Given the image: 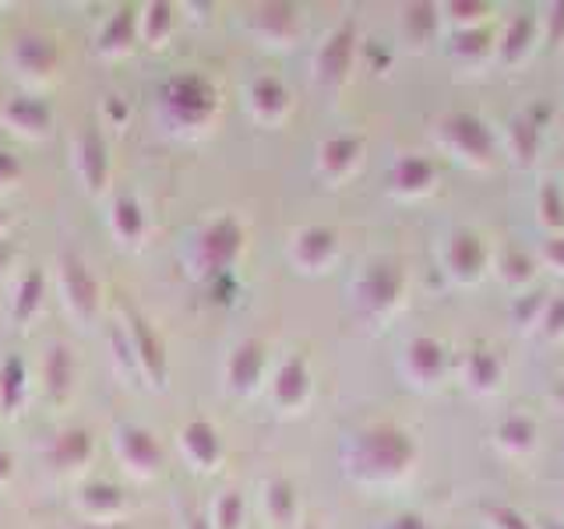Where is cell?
Here are the masks:
<instances>
[{
  "label": "cell",
  "mask_w": 564,
  "mask_h": 529,
  "mask_svg": "<svg viewBox=\"0 0 564 529\" xmlns=\"http://www.w3.org/2000/svg\"><path fill=\"white\" fill-rule=\"evenodd\" d=\"M61 53L50 40L43 35H22V40L14 43V64L25 71V75H35V78H46L53 67H57Z\"/></svg>",
  "instance_id": "cell-4"
},
{
  "label": "cell",
  "mask_w": 564,
  "mask_h": 529,
  "mask_svg": "<svg viewBox=\"0 0 564 529\" xmlns=\"http://www.w3.org/2000/svg\"><path fill=\"white\" fill-rule=\"evenodd\" d=\"M11 226V212L8 208H0V240H4V229Z\"/></svg>",
  "instance_id": "cell-17"
},
{
  "label": "cell",
  "mask_w": 564,
  "mask_h": 529,
  "mask_svg": "<svg viewBox=\"0 0 564 529\" xmlns=\"http://www.w3.org/2000/svg\"><path fill=\"white\" fill-rule=\"evenodd\" d=\"M82 505L93 511V516H110V511L120 508V490L106 481H93L82 487Z\"/></svg>",
  "instance_id": "cell-10"
},
{
  "label": "cell",
  "mask_w": 564,
  "mask_h": 529,
  "mask_svg": "<svg viewBox=\"0 0 564 529\" xmlns=\"http://www.w3.org/2000/svg\"><path fill=\"white\" fill-rule=\"evenodd\" d=\"M61 282H64L67 304L75 307L82 317H93L96 304H99V287H96L93 272H88V264L78 255H64L61 258Z\"/></svg>",
  "instance_id": "cell-1"
},
{
  "label": "cell",
  "mask_w": 564,
  "mask_h": 529,
  "mask_svg": "<svg viewBox=\"0 0 564 529\" xmlns=\"http://www.w3.org/2000/svg\"><path fill=\"white\" fill-rule=\"evenodd\" d=\"M131 29H134V18H131V11H120L110 25H106V32H102V40H99V46H102V53H113V50H123L128 46V40H131Z\"/></svg>",
  "instance_id": "cell-11"
},
{
  "label": "cell",
  "mask_w": 564,
  "mask_h": 529,
  "mask_svg": "<svg viewBox=\"0 0 564 529\" xmlns=\"http://www.w3.org/2000/svg\"><path fill=\"white\" fill-rule=\"evenodd\" d=\"M29 396V370L22 364V357H8L4 367H0V410L4 413H18V406Z\"/></svg>",
  "instance_id": "cell-7"
},
{
  "label": "cell",
  "mask_w": 564,
  "mask_h": 529,
  "mask_svg": "<svg viewBox=\"0 0 564 529\" xmlns=\"http://www.w3.org/2000/svg\"><path fill=\"white\" fill-rule=\"evenodd\" d=\"M78 173L82 181L99 191L106 184V173H110V159H106V141L99 134L96 123H88V128L78 134Z\"/></svg>",
  "instance_id": "cell-3"
},
{
  "label": "cell",
  "mask_w": 564,
  "mask_h": 529,
  "mask_svg": "<svg viewBox=\"0 0 564 529\" xmlns=\"http://www.w3.org/2000/svg\"><path fill=\"white\" fill-rule=\"evenodd\" d=\"M4 120L11 123L14 131L43 138L50 131V123H53V110H50V102L40 99V96H14L4 106Z\"/></svg>",
  "instance_id": "cell-2"
},
{
  "label": "cell",
  "mask_w": 564,
  "mask_h": 529,
  "mask_svg": "<svg viewBox=\"0 0 564 529\" xmlns=\"http://www.w3.org/2000/svg\"><path fill=\"white\" fill-rule=\"evenodd\" d=\"M11 473H14V458H11L8 449H0V484H8Z\"/></svg>",
  "instance_id": "cell-15"
},
{
  "label": "cell",
  "mask_w": 564,
  "mask_h": 529,
  "mask_svg": "<svg viewBox=\"0 0 564 529\" xmlns=\"http://www.w3.org/2000/svg\"><path fill=\"white\" fill-rule=\"evenodd\" d=\"M11 255H14V247H11V240H0V272L8 269L11 264Z\"/></svg>",
  "instance_id": "cell-16"
},
{
  "label": "cell",
  "mask_w": 564,
  "mask_h": 529,
  "mask_svg": "<svg viewBox=\"0 0 564 529\" xmlns=\"http://www.w3.org/2000/svg\"><path fill=\"white\" fill-rule=\"evenodd\" d=\"M88 455H93V434L78 431V428L75 431H61L57 438L50 441V449H46L50 466H61V469L82 466Z\"/></svg>",
  "instance_id": "cell-5"
},
{
  "label": "cell",
  "mask_w": 564,
  "mask_h": 529,
  "mask_svg": "<svg viewBox=\"0 0 564 529\" xmlns=\"http://www.w3.org/2000/svg\"><path fill=\"white\" fill-rule=\"evenodd\" d=\"M120 452H123V458L134 466V469H152V463L159 458V452H155V445H152V438L149 434H141V431H134V428H123L120 431Z\"/></svg>",
  "instance_id": "cell-9"
},
{
  "label": "cell",
  "mask_w": 564,
  "mask_h": 529,
  "mask_svg": "<svg viewBox=\"0 0 564 529\" xmlns=\"http://www.w3.org/2000/svg\"><path fill=\"white\" fill-rule=\"evenodd\" d=\"M70 381H75V357H70L67 346H53L43 360V385L50 399H64L70 392Z\"/></svg>",
  "instance_id": "cell-6"
},
{
  "label": "cell",
  "mask_w": 564,
  "mask_h": 529,
  "mask_svg": "<svg viewBox=\"0 0 564 529\" xmlns=\"http://www.w3.org/2000/svg\"><path fill=\"white\" fill-rule=\"evenodd\" d=\"M82 529H110V526H102V522H88V526H82Z\"/></svg>",
  "instance_id": "cell-18"
},
{
  "label": "cell",
  "mask_w": 564,
  "mask_h": 529,
  "mask_svg": "<svg viewBox=\"0 0 564 529\" xmlns=\"http://www.w3.org/2000/svg\"><path fill=\"white\" fill-rule=\"evenodd\" d=\"M22 181V159L14 152H4L0 149V187H11Z\"/></svg>",
  "instance_id": "cell-14"
},
{
  "label": "cell",
  "mask_w": 564,
  "mask_h": 529,
  "mask_svg": "<svg viewBox=\"0 0 564 529\" xmlns=\"http://www.w3.org/2000/svg\"><path fill=\"white\" fill-rule=\"evenodd\" d=\"M113 226H117V234H120L123 240L138 237V229H141V212H138V205H134L131 198H120V202H117V208H113Z\"/></svg>",
  "instance_id": "cell-12"
},
{
  "label": "cell",
  "mask_w": 564,
  "mask_h": 529,
  "mask_svg": "<svg viewBox=\"0 0 564 529\" xmlns=\"http://www.w3.org/2000/svg\"><path fill=\"white\" fill-rule=\"evenodd\" d=\"M134 339H138V357L149 364V370L159 378L163 375V357H159V346H155V339L149 335V328L141 325V322H134Z\"/></svg>",
  "instance_id": "cell-13"
},
{
  "label": "cell",
  "mask_w": 564,
  "mask_h": 529,
  "mask_svg": "<svg viewBox=\"0 0 564 529\" xmlns=\"http://www.w3.org/2000/svg\"><path fill=\"white\" fill-rule=\"evenodd\" d=\"M43 296H46V272L29 269L14 293V322H29V317L43 307Z\"/></svg>",
  "instance_id": "cell-8"
}]
</instances>
